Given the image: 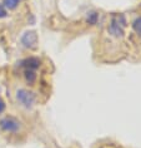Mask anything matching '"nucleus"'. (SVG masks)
<instances>
[{
    "label": "nucleus",
    "instance_id": "nucleus-1",
    "mask_svg": "<svg viewBox=\"0 0 141 148\" xmlns=\"http://www.w3.org/2000/svg\"><path fill=\"white\" fill-rule=\"evenodd\" d=\"M125 28H126V19L122 14H116V15L111 16L110 20V25L107 28V30L113 36L116 38H121L125 33Z\"/></svg>",
    "mask_w": 141,
    "mask_h": 148
},
{
    "label": "nucleus",
    "instance_id": "nucleus-9",
    "mask_svg": "<svg viewBox=\"0 0 141 148\" xmlns=\"http://www.w3.org/2000/svg\"><path fill=\"white\" fill-rule=\"evenodd\" d=\"M98 20H99V14L96 13V12H90V13H87V15H86V21H87L89 24L95 25L96 23H98Z\"/></svg>",
    "mask_w": 141,
    "mask_h": 148
},
{
    "label": "nucleus",
    "instance_id": "nucleus-2",
    "mask_svg": "<svg viewBox=\"0 0 141 148\" xmlns=\"http://www.w3.org/2000/svg\"><path fill=\"white\" fill-rule=\"evenodd\" d=\"M16 101L19 102L20 106H23L24 108H33V106L36 102V94L34 92L25 89V88H20L16 90Z\"/></svg>",
    "mask_w": 141,
    "mask_h": 148
},
{
    "label": "nucleus",
    "instance_id": "nucleus-11",
    "mask_svg": "<svg viewBox=\"0 0 141 148\" xmlns=\"http://www.w3.org/2000/svg\"><path fill=\"white\" fill-rule=\"evenodd\" d=\"M5 108H6V104H5V102L3 101V98H1V97H0V114H1V113H4Z\"/></svg>",
    "mask_w": 141,
    "mask_h": 148
},
{
    "label": "nucleus",
    "instance_id": "nucleus-4",
    "mask_svg": "<svg viewBox=\"0 0 141 148\" xmlns=\"http://www.w3.org/2000/svg\"><path fill=\"white\" fill-rule=\"evenodd\" d=\"M20 43L21 45L26 49H36L38 48V43H39V38L38 34L34 30H28L25 32L20 38Z\"/></svg>",
    "mask_w": 141,
    "mask_h": 148
},
{
    "label": "nucleus",
    "instance_id": "nucleus-3",
    "mask_svg": "<svg viewBox=\"0 0 141 148\" xmlns=\"http://www.w3.org/2000/svg\"><path fill=\"white\" fill-rule=\"evenodd\" d=\"M21 122L13 116H6L0 119V128L6 133H18L21 131Z\"/></svg>",
    "mask_w": 141,
    "mask_h": 148
},
{
    "label": "nucleus",
    "instance_id": "nucleus-7",
    "mask_svg": "<svg viewBox=\"0 0 141 148\" xmlns=\"http://www.w3.org/2000/svg\"><path fill=\"white\" fill-rule=\"evenodd\" d=\"M132 30L141 38V15L136 16L132 21Z\"/></svg>",
    "mask_w": 141,
    "mask_h": 148
},
{
    "label": "nucleus",
    "instance_id": "nucleus-8",
    "mask_svg": "<svg viewBox=\"0 0 141 148\" xmlns=\"http://www.w3.org/2000/svg\"><path fill=\"white\" fill-rule=\"evenodd\" d=\"M20 1H21V0H3L1 4L4 5L6 9L14 10V9H16V6L19 5V3H20Z\"/></svg>",
    "mask_w": 141,
    "mask_h": 148
},
{
    "label": "nucleus",
    "instance_id": "nucleus-10",
    "mask_svg": "<svg viewBox=\"0 0 141 148\" xmlns=\"http://www.w3.org/2000/svg\"><path fill=\"white\" fill-rule=\"evenodd\" d=\"M6 16H8V9H6L3 4H0V19L6 18Z\"/></svg>",
    "mask_w": 141,
    "mask_h": 148
},
{
    "label": "nucleus",
    "instance_id": "nucleus-6",
    "mask_svg": "<svg viewBox=\"0 0 141 148\" xmlns=\"http://www.w3.org/2000/svg\"><path fill=\"white\" fill-rule=\"evenodd\" d=\"M24 77H25V80H26L29 84H33V83H34L35 80H36V70L25 69Z\"/></svg>",
    "mask_w": 141,
    "mask_h": 148
},
{
    "label": "nucleus",
    "instance_id": "nucleus-5",
    "mask_svg": "<svg viewBox=\"0 0 141 148\" xmlns=\"http://www.w3.org/2000/svg\"><path fill=\"white\" fill-rule=\"evenodd\" d=\"M21 65H23L25 69L36 70L38 68H40V65H41V60H40L39 58L30 57V58H26L25 60L21 62Z\"/></svg>",
    "mask_w": 141,
    "mask_h": 148
}]
</instances>
